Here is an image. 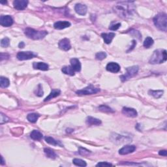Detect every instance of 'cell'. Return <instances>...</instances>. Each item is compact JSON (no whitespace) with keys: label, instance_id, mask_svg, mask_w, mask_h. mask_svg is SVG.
Returning a JSON list of instances; mask_svg holds the SVG:
<instances>
[{"label":"cell","instance_id":"1","mask_svg":"<svg viewBox=\"0 0 167 167\" xmlns=\"http://www.w3.org/2000/svg\"><path fill=\"white\" fill-rule=\"evenodd\" d=\"M113 9L119 17L129 19L135 12V6L133 1H121L114 5Z\"/></svg>","mask_w":167,"mask_h":167},{"label":"cell","instance_id":"2","mask_svg":"<svg viewBox=\"0 0 167 167\" xmlns=\"http://www.w3.org/2000/svg\"><path fill=\"white\" fill-rule=\"evenodd\" d=\"M167 59L166 50L158 49L153 52L150 59L151 64H159L166 62Z\"/></svg>","mask_w":167,"mask_h":167},{"label":"cell","instance_id":"3","mask_svg":"<svg viewBox=\"0 0 167 167\" xmlns=\"http://www.w3.org/2000/svg\"><path fill=\"white\" fill-rule=\"evenodd\" d=\"M153 23L155 27L159 30L166 31L167 28V16L165 13H159L155 16L153 19Z\"/></svg>","mask_w":167,"mask_h":167},{"label":"cell","instance_id":"4","mask_svg":"<svg viewBox=\"0 0 167 167\" xmlns=\"http://www.w3.org/2000/svg\"><path fill=\"white\" fill-rule=\"evenodd\" d=\"M24 33L30 39L33 40H39L42 39L48 34L46 31H37L33 28H27L25 29Z\"/></svg>","mask_w":167,"mask_h":167},{"label":"cell","instance_id":"5","mask_svg":"<svg viewBox=\"0 0 167 167\" xmlns=\"http://www.w3.org/2000/svg\"><path fill=\"white\" fill-rule=\"evenodd\" d=\"M139 67L137 65H135V66H132L131 67H128L126 69V74L120 76L121 80L122 82L127 80L128 79L135 76L137 74L138 71H139Z\"/></svg>","mask_w":167,"mask_h":167},{"label":"cell","instance_id":"6","mask_svg":"<svg viewBox=\"0 0 167 167\" xmlns=\"http://www.w3.org/2000/svg\"><path fill=\"white\" fill-rule=\"evenodd\" d=\"M100 91V89L95 87L92 85H90L85 88L82 89H80L76 91V94L79 95H92L95 94L98 92Z\"/></svg>","mask_w":167,"mask_h":167},{"label":"cell","instance_id":"7","mask_svg":"<svg viewBox=\"0 0 167 167\" xmlns=\"http://www.w3.org/2000/svg\"><path fill=\"white\" fill-rule=\"evenodd\" d=\"M36 56H37V54L33 52H19L17 54V58L19 60L24 61L33 59V58H34Z\"/></svg>","mask_w":167,"mask_h":167},{"label":"cell","instance_id":"8","mask_svg":"<svg viewBox=\"0 0 167 167\" xmlns=\"http://www.w3.org/2000/svg\"><path fill=\"white\" fill-rule=\"evenodd\" d=\"M0 24L4 27H9L13 24V18L9 15H2L0 17Z\"/></svg>","mask_w":167,"mask_h":167},{"label":"cell","instance_id":"9","mask_svg":"<svg viewBox=\"0 0 167 167\" xmlns=\"http://www.w3.org/2000/svg\"><path fill=\"white\" fill-rule=\"evenodd\" d=\"M28 4V1H26V0H15L13 1L14 8L19 11L24 10L27 7Z\"/></svg>","mask_w":167,"mask_h":167},{"label":"cell","instance_id":"10","mask_svg":"<svg viewBox=\"0 0 167 167\" xmlns=\"http://www.w3.org/2000/svg\"><path fill=\"white\" fill-rule=\"evenodd\" d=\"M58 46L60 49L63 50L64 51H68L71 48V42H70L69 39L65 38L60 40L58 43Z\"/></svg>","mask_w":167,"mask_h":167},{"label":"cell","instance_id":"11","mask_svg":"<svg viewBox=\"0 0 167 167\" xmlns=\"http://www.w3.org/2000/svg\"><path fill=\"white\" fill-rule=\"evenodd\" d=\"M136 150V146L134 145H127L119 150V153L120 155H127L129 153H133Z\"/></svg>","mask_w":167,"mask_h":167},{"label":"cell","instance_id":"12","mask_svg":"<svg viewBox=\"0 0 167 167\" xmlns=\"http://www.w3.org/2000/svg\"><path fill=\"white\" fill-rule=\"evenodd\" d=\"M122 113L125 115L126 116L130 117V118H135L137 116V110L132 108L124 107L122 109Z\"/></svg>","mask_w":167,"mask_h":167},{"label":"cell","instance_id":"13","mask_svg":"<svg viewBox=\"0 0 167 167\" xmlns=\"http://www.w3.org/2000/svg\"><path fill=\"white\" fill-rule=\"evenodd\" d=\"M106 69L108 71L111 72V73H118V72L120 71V66H119V64H117V63L114 62H110L108 63L107 64V67H106Z\"/></svg>","mask_w":167,"mask_h":167},{"label":"cell","instance_id":"14","mask_svg":"<svg viewBox=\"0 0 167 167\" xmlns=\"http://www.w3.org/2000/svg\"><path fill=\"white\" fill-rule=\"evenodd\" d=\"M74 10H75L77 14L84 16L87 13V7L86 5H83V4L78 3L74 7Z\"/></svg>","mask_w":167,"mask_h":167},{"label":"cell","instance_id":"15","mask_svg":"<svg viewBox=\"0 0 167 167\" xmlns=\"http://www.w3.org/2000/svg\"><path fill=\"white\" fill-rule=\"evenodd\" d=\"M71 26V23L67 21H58L54 23V27L56 30H63Z\"/></svg>","mask_w":167,"mask_h":167},{"label":"cell","instance_id":"16","mask_svg":"<svg viewBox=\"0 0 167 167\" xmlns=\"http://www.w3.org/2000/svg\"><path fill=\"white\" fill-rule=\"evenodd\" d=\"M33 67L35 69L40 70V71H48L49 66L48 64L43 62H34L33 64Z\"/></svg>","mask_w":167,"mask_h":167},{"label":"cell","instance_id":"17","mask_svg":"<svg viewBox=\"0 0 167 167\" xmlns=\"http://www.w3.org/2000/svg\"><path fill=\"white\" fill-rule=\"evenodd\" d=\"M112 137L114 138V139H112V142H114V143H124L126 142H129V139H127V137H123L122 135H119L117 134H114V136H112Z\"/></svg>","mask_w":167,"mask_h":167},{"label":"cell","instance_id":"18","mask_svg":"<svg viewBox=\"0 0 167 167\" xmlns=\"http://www.w3.org/2000/svg\"><path fill=\"white\" fill-rule=\"evenodd\" d=\"M70 63H71V67L74 70V71L80 72L81 70V64L80 61L78 60L77 58H73L70 60Z\"/></svg>","mask_w":167,"mask_h":167},{"label":"cell","instance_id":"19","mask_svg":"<svg viewBox=\"0 0 167 167\" xmlns=\"http://www.w3.org/2000/svg\"><path fill=\"white\" fill-rule=\"evenodd\" d=\"M116 34L114 33H102L101 37L104 39V41L106 44H110L111 43L112 39H114Z\"/></svg>","mask_w":167,"mask_h":167},{"label":"cell","instance_id":"20","mask_svg":"<svg viewBox=\"0 0 167 167\" xmlns=\"http://www.w3.org/2000/svg\"><path fill=\"white\" fill-rule=\"evenodd\" d=\"M86 123L88 125H99L101 124V121L93 117L88 116L86 119Z\"/></svg>","mask_w":167,"mask_h":167},{"label":"cell","instance_id":"21","mask_svg":"<svg viewBox=\"0 0 167 167\" xmlns=\"http://www.w3.org/2000/svg\"><path fill=\"white\" fill-rule=\"evenodd\" d=\"M42 134L37 130H33L30 134V137L34 140H40L42 139Z\"/></svg>","mask_w":167,"mask_h":167},{"label":"cell","instance_id":"22","mask_svg":"<svg viewBox=\"0 0 167 167\" xmlns=\"http://www.w3.org/2000/svg\"><path fill=\"white\" fill-rule=\"evenodd\" d=\"M60 93L61 91L60 89H53L52 91H51V93L49 94V95L44 99V102H46V101H48L50 100V99H52L56 97L59 96L60 95Z\"/></svg>","mask_w":167,"mask_h":167},{"label":"cell","instance_id":"23","mask_svg":"<svg viewBox=\"0 0 167 167\" xmlns=\"http://www.w3.org/2000/svg\"><path fill=\"white\" fill-rule=\"evenodd\" d=\"M45 141L47 143L50 144V145H53V146H60L61 147H63V145L61 144L60 142L56 140L55 139H54L52 137H46L44 138Z\"/></svg>","mask_w":167,"mask_h":167},{"label":"cell","instance_id":"24","mask_svg":"<svg viewBox=\"0 0 167 167\" xmlns=\"http://www.w3.org/2000/svg\"><path fill=\"white\" fill-rule=\"evenodd\" d=\"M44 152L45 153V154H46V157L48 158H50V159H54L58 157V155H56V153L54 152L52 150H51V149L50 148H44Z\"/></svg>","mask_w":167,"mask_h":167},{"label":"cell","instance_id":"25","mask_svg":"<svg viewBox=\"0 0 167 167\" xmlns=\"http://www.w3.org/2000/svg\"><path fill=\"white\" fill-rule=\"evenodd\" d=\"M62 71L65 74H68L70 76L74 75V70L71 66H65L62 67Z\"/></svg>","mask_w":167,"mask_h":167},{"label":"cell","instance_id":"26","mask_svg":"<svg viewBox=\"0 0 167 167\" xmlns=\"http://www.w3.org/2000/svg\"><path fill=\"white\" fill-rule=\"evenodd\" d=\"M9 80L7 78L3 77V76H1L0 78V86L2 88H6V87H9Z\"/></svg>","mask_w":167,"mask_h":167},{"label":"cell","instance_id":"27","mask_svg":"<svg viewBox=\"0 0 167 167\" xmlns=\"http://www.w3.org/2000/svg\"><path fill=\"white\" fill-rule=\"evenodd\" d=\"M39 114L36 113H31L29 114L27 116V119L31 123H35L37 121L38 118H39Z\"/></svg>","mask_w":167,"mask_h":167},{"label":"cell","instance_id":"28","mask_svg":"<svg viewBox=\"0 0 167 167\" xmlns=\"http://www.w3.org/2000/svg\"><path fill=\"white\" fill-rule=\"evenodd\" d=\"M149 94L150 95H152L155 98L158 99L160 98L163 94V91L162 90H157V91H154V90H150L149 91Z\"/></svg>","mask_w":167,"mask_h":167},{"label":"cell","instance_id":"29","mask_svg":"<svg viewBox=\"0 0 167 167\" xmlns=\"http://www.w3.org/2000/svg\"><path fill=\"white\" fill-rule=\"evenodd\" d=\"M99 110L103 112H108V113H112V112H114V110L112 109L111 108L108 107L107 105H101L98 107Z\"/></svg>","mask_w":167,"mask_h":167},{"label":"cell","instance_id":"30","mask_svg":"<svg viewBox=\"0 0 167 167\" xmlns=\"http://www.w3.org/2000/svg\"><path fill=\"white\" fill-rule=\"evenodd\" d=\"M153 43H154V41H153V39H152V38L150 37H148L145 39V40H144L143 45L145 48H149L150 46H152Z\"/></svg>","mask_w":167,"mask_h":167},{"label":"cell","instance_id":"31","mask_svg":"<svg viewBox=\"0 0 167 167\" xmlns=\"http://www.w3.org/2000/svg\"><path fill=\"white\" fill-rule=\"evenodd\" d=\"M73 162L74 164H75L76 166H86L87 164L84 161H83L82 159H74L73 160Z\"/></svg>","mask_w":167,"mask_h":167},{"label":"cell","instance_id":"32","mask_svg":"<svg viewBox=\"0 0 167 167\" xmlns=\"http://www.w3.org/2000/svg\"><path fill=\"white\" fill-rule=\"evenodd\" d=\"M35 94L38 97H41L43 95V90H42V87L41 84H39L37 85V88L35 90Z\"/></svg>","mask_w":167,"mask_h":167},{"label":"cell","instance_id":"33","mask_svg":"<svg viewBox=\"0 0 167 167\" xmlns=\"http://www.w3.org/2000/svg\"><path fill=\"white\" fill-rule=\"evenodd\" d=\"M107 54L104 52H97L95 54V58L97 60H103L107 58Z\"/></svg>","mask_w":167,"mask_h":167},{"label":"cell","instance_id":"34","mask_svg":"<svg viewBox=\"0 0 167 167\" xmlns=\"http://www.w3.org/2000/svg\"><path fill=\"white\" fill-rule=\"evenodd\" d=\"M9 121V118L7 116H6L5 114L1 113L0 114V124L2 125V124L8 122Z\"/></svg>","mask_w":167,"mask_h":167},{"label":"cell","instance_id":"35","mask_svg":"<svg viewBox=\"0 0 167 167\" xmlns=\"http://www.w3.org/2000/svg\"><path fill=\"white\" fill-rule=\"evenodd\" d=\"M10 43L9 39L7 37L3 38V39L1 40V46L2 47H7Z\"/></svg>","mask_w":167,"mask_h":167},{"label":"cell","instance_id":"36","mask_svg":"<svg viewBox=\"0 0 167 167\" xmlns=\"http://www.w3.org/2000/svg\"><path fill=\"white\" fill-rule=\"evenodd\" d=\"M120 26H121V23H119V22H118V23H115V24H114L113 22H112L111 25H110V26L109 27V29L110 30L116 31L117 30H118Z\"/></svg>","mask_w":167,"mask_h":167},{"label":"cell","instance_id":"37","mask_svg":"<svg viewBox=\"0 0 167 167\" xmlns=\"http://www.w3.org/2000/svg\"><path fill=\"white\" fill-rule=\"evenodd\" d=\"M130 34L132 35L133 36H135V37H137L138 39L139 40H140L142 39V35L139 31H137V30H132L131 31H130Z\"/></svg>","mask_w":167,"mask_h":167},{"label":"cell","instance_id":"38","mask_svg":"<svg viewBox=\"0 0 167 167\" xmlns=\"http://www.w3.org/2000/svg\"><path fill=\"white\" fill-rule=\"evenodd\" d=\"M90 151L86 150L85 148H80L79 149V153L81 154L82 155H88L89 153H90Z\"/></svg>","mask_w":167,"mask_h":167},{"label":"cell","instance_id":"39","mask_svg":"<svg viewBox=\"0 0 167 167\" xmlns=\"http://www.w3.org/2000/svg\"><path fill=\"white\" fill-rule=\"evenodd\" d=\"M97 166H113L112 164L109 163V162H99L98 164H97Z\"/></svg>","mask_w":167,"mask_h":167},{"label":"cell","instance_id":"40","mask_svg":"<svg viewBox=\"0 0 167 167\" xmlns=\"http://www.w3.org/2000/svg\"><path fill=\"white\" fill-rule=\"evenodd\" d=\"M159 154L160 155H162V156L166 157V155H167V152H166V150H161L159 152Z\"/></svg>","mask_w":167,"mask_h":167},{"label":"cell","instance_id":"41","mask_svg":"<svg viewBox=\"0 0 167 167\" xmlns=\"http://www.w3.org/2000/svg\"><path fill=\"white\" fill-rule=\"evenodd\" d=\"M132 44H133V45L131 46V48H130L129 50L127 51V52H129L130 50H132L134 48V47L136 46V44H137V42H136V41H135V40H133L132 41Z\"/></svg>","mask_w":167,"mask_h":167},{"label":"cell","instance_id":"42","mask_svg":"<svg viewBox=\"0 0 167 167\" xmlns=\"http://www.w3.org/2000/svg\"><path fill=\"white\" fill-rule=\"evenodd\" d=\"M19 48H24V47L25 46V43L24 42H20L19 44Z\"/></svg>","mask_w":167,"mask_h":167},{"label":"cell","instance_id":"43","mask_svg":"<svg viewBox=\"0 0 167 167\" xmlns=\"http://www.w3.org/2000/svg\"><path fill=\"white\" fill-rule=\"evenodd\" d=\"M1 165H3L4 164H5V162H4V160H3V157H1Z\"/></svg>","mask_w":167,"mask_h":167},{"label":"cell","instance_id":"44","mask_svg":"<svg viewBox=\"0 0 167 167\" xmlns=\"http://www.w3.org/2000/svg\"><path fill=\"white\" fill-rule=\"evenodd\" d=\"M0 3H1V4H5V3H7V1H1L0 2Z\"/></svg>","mask_w":167,"mask_h":167}]
</instances>
